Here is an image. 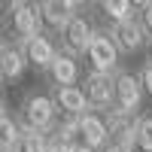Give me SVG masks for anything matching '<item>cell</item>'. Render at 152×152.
Masks as SVG:
<instances>
[{
	"instance_id": "6da1fadb",
	"label": "cell",
	"mask_w": 152,
	"mask_h": 152,
	"mask_svg": "<svg viewBox=\"0 0 152 152\" xmlns=\"http://www.w3.org/2000/svg\"><path fill=\"white\" fill-rule=\"evenodd\" d=\"M15 116L21 122L24 131H40V134H49L52 137L61 125V113L55 107V100L49 91H40V88H31V91H24V97L18 100V110Z\"/></svg>"
},
{
	"instance_id": "7a4b0ae2",
	"label": "cell",
	"mask_w": 152,
	"mask_h": 152,
	"mask_svg": "<svg viewBox=\"0 0 152 152\" xmlns=\"http://www.w3.org/2000/svg\"><path fill=\"white\" fill-rule=\"evenodd\" d=\"M3 31H6V40H15L18 46L46 34V18L40 3H24V0L3 3Z\"/></svg>"
},
{
	"instance_id": "3957f363",
	"label": "cell",
	"mask_w": 152,
	"mask_h": 152,
	"mask_svg": "<svg viewBox=\"0 0 152 152\" xmlns=\"http://www.w3.org/2000/svg\"><path fill=\"white\" fill-rule=\"evenodd\" d=\"M122 58H125V55L119 52V46H116V40L110 37V31H107V28H97L94 40H91V49H88V55H85L88 73L116 76V73L122 70Z\"/></svg>"
},
{
	"instance_id": "277c9868",
	"label": "cell",
	"mask_w": 152,
	"mask_h": 152,
	"mask_svg": "<svg viewBox=\"0 0 152 152\" xmlns=\"http://www.w3.org/2000/svg\"><path fill=\"white\" fill-rule=\"evenodd\" d=\"M143 97H146V88L140 82V76L131 73V70H119L116 73V107L113 110H119L125 113V116H131V119H140L143 116Z\"/></svg>"
},
{
	"instance_id": "5b68a950",
	"label": "cell",
	"mask_w": 152,
	"mask_h": 152,
	"mask_svg": "<svg viewBox=\"0 0 152 152\" xmlns=\"http://www.w3.org/2000/svg\"><path fill=\"white\" fill-rule=\"evenodd\" d=\"M94 34H97V28L91 24V18L76 15L67 28L58 34V46H61V52H67L73 58H82V55H88V49H91Z\"/></svg>"
},
{
	"instance_id": "8992f818",
	"label": "cell",
	"mask_w": 152,
	"mask_h": 152,
	"mask_svg": "<svg viewBox=\"0 0 152 152\" xmlns=\"http://www.w3.org/2000/svg\"><path fill=\"white\" fill-rule=\"evenodd\" d=\"M82 91H85L88 107H91V110H97V113H110L113 107H116V76L85 73Z\"/></svg>"
},
{
	"instance_id": "52a82bcc",
	"label": "cell",
	"mask_w": 152,
	"mask_h": 152,
	"mask_svg": "<svg viewBox=\"0 0 152 152\" xmlns=\"http://www.w3.org/2000/svg\"><path fill=\"white\" fill-rule=\"evenodd\" d=\"M104 116L110 128V146H116L119 152H137V119L125 116L119 110H110Z\"/></svg>"
},
{
	"instance_id": "ba28073f",
	"label": "cell",
	"mask_w": 152,
	"mask_h": 152,
	"mask_svg": "<svg viewBox=\"0 0 152 152\" xmlns=\"http://www.w3.org/2000/svg\"><path fill=\"white\" fill-rule=\"evenodd\" d=\"M21 49H24V55H28V64H31L34 70H40V73H46L49 67H52V61H55L58 52H61L58 37H55L52 31H46V34H40V37H34V40L21 43Z\"/></svg>"
},
{
	"instance_id": "9c48e42d",
	"label": "cell",
	"mask_w": 152,
	"mask_h": 152,
	"mask_svg": "<svg viewBox=\"0 0 152 152\" xmlns=\"http://www.w3.org/2000/svg\"><path fill=\"white\" fill-rule=\"evenodd\" d=\"M79 137H82V146L94 149V152H107L110 149L107 116L97 113V110H88L85 116H79Z\"/></svg>"
},
{
	"instance_id": "30bf717a",
	"label": "cell",
	"mask_w": 152,
	"mask_h": 152,
	"mask_svg": "<svg viewBox=\"0 0 152 152\" xmlns=\"http://www.w3.org/2000/svg\"><path fill=\"white\" fill-rule=\"evenodd\" d=\"M46 82L49 88H67V85H82V64H79V58H73L67 52H58V58L52 61V67H49L46 73Z\"/></svg>"
},
{
	"instance_id": "8fae6325",
	"label": "cell",
	"mask_w": 152,
	"mask_h": 152,
	"mask_svg": "<svg viewBox=\"0 0 152 152\" xmlns=\"http://www.w3.org/2000/svg\"><path fill=\"white\" fill-rule=\"evenodd\" d=\"M40 9H43L46 28L58 37L76 15H82L85 3H76V0H40Z\"/></svg>"
},
{
	"instance_id": "7c38bea8",
	"label": "cell",
	"mask_w": 152,
	"mask_h": 152,
	"mask_svg": "<svg viewBox=\"0 0 152 152\" xmlns=\"http://www.w3.org/2000/svg\"><path fill=\"white\" fill-rule=\"evenodd\" d=\"M110 37L116 40L119 46V52L122 55H134V52H146V43H149V34L143 31V24L140 18H134V21H125V24H116V28H107Z\"/></svg>"
},
{
	"instance_id": "4fadbf2b",
	"label": "cell",
	"mask_w": 152,
	"mask_h": 152,
	"mask_svg": "<svg viewBox=\"0 0 152 152\" xmlns=\"http://www.w3.org/2000/svg\"><path fill=\"white\" fill-rule=\"evenodd\" d=\"M49 94H52L55 107H58V113H61V119H67V116L79 119V116H85V113L91 110V107H88V97H85V91H82V85L49 88Z\"/></svg>"
},
{
	"instance_id": "5bb4252c",
	"label": "cell",
	"mask_w": 152,
	"mask_h": 152,
	"mask_svg": "<svg viewBox=\"0 0 152 152\" xmlns=\"http://www.w3.org/2000/svg\"><path fill=\"white\" fill-rule=\"evenodd\" d=\"M28 67H31L28 55H24V49L15 40H3V43H0V76H3V82L21 79Z\"/></svg>"
},
{
	"instance_id": "9a60e30c",
	"label": "cell",
	"mask_w": 152,
	"mask_h": 152,
	"mask_svg": "<svg viewBox=\"0 0 152 152\" xmlns=\"http://www.w3.org/2000/svg\"><path fill=\"white\" fill-rule=\"evenodd\" d=\"M97 9L110 21V28H116V24L134 21L137 12H140V3H131V0H104V3H97Z\"/></svg>"
},
{
	"instance_id": "2e32d148",
	"label": "cell",
	"mask_w": 152,
	"mask_h": 152,
	"mask_svg": "<svg viewBox=\"0 0 152 152\" xmlns=\"http://www.w3.org/2000/svg\"><path fill=\"white\" fill-rule=\"evenodd\" d=\"M21 134H24V128H21L18 116H12L3 107V113H0V152H15Z\"/></svg>"
},
{
	"instance_id": "e0dca14e",
	"label": "cell",
	"mask_w": 152,
	"mask_h": 152,
	"mask_svg": "<svg viewBox=\"0 0 152 152\" xmlns=\"http://www.w3.org/2000/svg\"><path fill=\"white\" fill-rule=\"evenodd\" d=\"M15 152H49V134L24 131L21 140H18V146H15Z\"/></svg>"
},
{
	"instance_id": "ac0fdd59",
	"label": "cell",
	"mask_w": 152,
	"mask_h": 152,
	"mask_svg": "<svg viewBox=\"0 0 152 152\" xmlns=\"http://www.w3.org/2000/svg\"><path fill=\"white\" fill-rule=\"evenodd\" d=\"M137 152H152V113L137 119Z\"/></svg>"
},
{
	"instance_id": "d6986e66",
	"label": "cell",
	"mask_w": 152,
	"mask_h": 152,
	"mask_svg": "<svg viewBox=\"0 0 152 152\" xmlns=\"http://www.w3.org/2000/svg\"><path fill=\"white\" fill-rule=\"evenodd\" d=\"M55 134L64 137V140H70V143H82V137H79V119H73V116L61 119V125H58Z\"/></svg>"
},
{
	"instance_id": "ffe728a7",
	"label": "cell",
	"mask_w": 152,
	"mask_h": 152,
	"mask_svg": "<svg viewBox=\"0 0 152 152\" xmlns=\"http://www.w3.org/2000/svg\"><path fill=\"white\" fill-rule=\"evenodd\" d=\"M76 146L79 143H70V140H64V137H58V134L49 137V152H76Z\"/></svg>"
},
{
	"instance_id": "44dd1931",
	"label": "cell",
	"mask_w": 152,
	"mask_h": 152,
	"mask_svg": "<svg viewBox=\"0 0 152 152\" xmlns=\"http://www.w3.org/2000/svg\"><path fill=\"white\" fill-rule=\"evenodd\" d=\"M137 18H140L143 31L152 37V0H146V3H140V12H137Z\"/></svg>"
},
{
	"instance_id": "7402d4cb",
	"label": "cell",
	"mask_w": 152,
	"mask_h": 152,
	"mask_svg": "<svg viewBox=\"0 0 152 152\" xmlns=\"http://www.w3.org/2000/svg\"><path fill=\"white\" fill-rule=\"evenodd\" d=\"M137 76H140V82H143V88H146V94L152 97V61H143L140 70H137Z\"/></svg>"
},
{
	"instance_id": "603a6c76",
	"label": "cell",
	"mask_w": 152,
	"mask_h": 152,
	"mask_svg": "<svg viewBox=\"0 0 152 152\" xmlns=\"http://www.w3.org/2000/svg\"><path fill=\"white\" fill-rule=\"evenodd\" d=\"M146 61H152V37H149V43H146Z\"/></svg>"
},
{
	"instance_id": "cb8c5ba5",
	"label": "cell",
	"mask_w": 152,
	"mask_h": 152,
	"mask_svg": "<svg viewBox=\"0 0 152 152\" xmlns=\"http://www.w3.org/2000/svg\"><path fill=\"white\" fill-rule=\"evenodd\" d=\"M76 152H94V149H88V146H82V143H79V146H76Z\"/></svg>"
},
{
	"instance_id": "d4e9b609",
	"label": "cell",
	"mask_w": 152,
	"mask_h": 152,
	"mask_svg": "<svg viewBox=\"0 0 152 152\" xmlns=\"http://www.w3.org/2000/svg\"><path fill=\"white\" fill-rule=\"evenodd\" d=\"M107 152H119V149H116V146H110V149H107Z\"/></svg>"
}]
</instances>
